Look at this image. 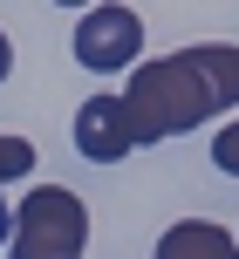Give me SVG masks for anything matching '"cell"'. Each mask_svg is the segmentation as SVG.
Here are the masks:
<instances>
[{"label":"cell","mask_w":239,"mask_h":259,"mask_svg":"<svg viewBox=\"0 0 239 259\" xmlns=\"http://www.w3.org/2000/svg\"><path fill=\"white\" fill-rule=\"evenodd\" d=\"M123 109H130L137 150L226 116V109H239V48L232 41H191L178 55L137 62L130 89H123Z\"/></svg>","instance_id":"6da1fadb"},{"label":"cell","mask_w":239,"mask_h":259,"mask_svg":"<svg viewBox=\"0 0 239 259\" xmlns=\"http://www.w3.org/2000/svg\"><path fill=\"white\" fill-rule=\"evenodd\" d=\"M82 246H89V205L68 184H34L14 205V259H82Z\"/></svg>","instance_id":"7a4b0ae2"},{"label":"cell","mask_w":239,"mask_h":259,"mask_svg":"<svg viewBox=\"0 0 239 259\" xmlns=\"http://www.w3.org/2000/svg\"><path fill=\"white\" fill-rule=\"evenodd\" d=\"M137 55H144V21H137V7H123V0L82 7V21H75V62L89 68V75L137 68Z\"/></svg>","instance_id":"3957f363"},{"label":"cell","mask_w":239,"mask_h":259,"mask_svg":"<svg viewBox=\"0 0 239 259\" xmlns=\"http://www.w3.org/2000/svg\"><path fill=\"white\" fill-rule=\"evenodd\" d=\"M75 150L89 157V164H123V157L137 150L123 96H89V103L75 109Z\"/></svg>","instance_id":"277c9868"},{"label":"cell","mask_w":239,"mask_h":259,"mask_svg":"<svg viewBox=\"0 0 239 259\" xmlns=\"http://www.w3.org/2000/svg\"><path fill=\"white\" fill-rule=\"evenodd\" d=\"M150 259H239V239L212 219H178L157 232V252Z\"/></svg>","instance_id":"5b68a950"},{"label":"cell","mask_w":239,"mask_h":259,"mask_svg":"<svg viewBox=\"0 0 239 259\" xmlns=\"http://www.w3.org/2000/svg\"><path fill=\"white\" fill-rule=\"evenodd\" d=\"M27 170H34V143H27V137H0V184L27 178Z\"/></svg>","instance_id":"8992f818"},{"label":"cell","mask_w":239,"mask_h":259,"mask_svg":"<svg viewBox=\"0 0 239 259\" xmlns=\"http://www.w3.org/2000/svg\"><path fill=\"white\" fill-rule=\"evenodd\" d=\"M212 164L226 170V178H239V123H226V130L212 137Z\"/></svg>","instance_id":"52a82bcc"},{"label":"cell","mask_w":239,"mask_h":259,"mask_svg":"<svg viewBox=\"0 0 239 259\" xmlns=\"http://www.w3.org/2000/svg\"><path fill=\"white\" fill-rule=\"evenodd\" d=\"M14 239V205H7V191H0V246Z\"/></svg>","instance_id":"ba28073f"},{"label":"cell","mask_w":239,"mask_h":259,"mask_svg":"<svg viewBox=\"0 0 239 259\" xmlns=\"http://www.w3.org/2000/svg\"><path fill=\"white\" fill-rule=\"evenodd\" d=\"M7 68H14V41L0 34V82H7Z\"/></svg>","instance_id":"9c48e42d"},{"label":"cell","mask_w":239,"mask_h":259,"mask_svg":"<svg viewBox=\"0 0 239 259\" xmlns=\"http://www.w3.org/2000/svg\"><path fill=\"white\" fill-rule=\"evenodd\" d=\"M55 7H96V0H55Z\"/></svg>","instance_id":"30bf717a"}]
</instances>
